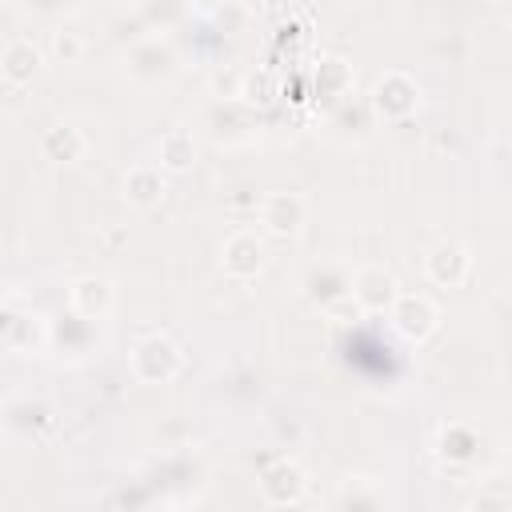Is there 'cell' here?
Instances as JSON below:
<instances>
[{"instance_id":"6da1fadb","label":"cell","mask_w":512,"mask_h":512,"mask_svg":"<svg viewBox=\"0 0 512 512\" xmlns=\"http://www.w3.org/2000/svg\"><path fill=\"white\" fill-rule=\"evenodd\" d=\"M180 364H184V356H180V348L168 340V336H144L136 348H132V376L140 380V384H168L176 372H180Z\"/></svg>"},{"instance_id":"7a4b0ae2","label":"cell","mask_w":512,"mask_h":512,"mask_svg":"<svg viewBox=\"0 0 512 512\" xmlns=\"http://www.w3.org/2000/svg\"><path fill=\"white\" fill-rule=\"evenodd\" d=\"M388 316H392V328H396L404 340H412V344L428 340V336L436 332V324H440L436 304H432L428 296H420V292H400L396 304L388 308Z\"/></svg>"},{"instance_id":"3957f363","label":"cell","mask_w":512,"mask_h":512,"mask_svg":"<svg viewBox=\"0 0 512 512\" xmlns=\"http://www.w3.org/2000/svg\"><path fill=\"white\" fill-rule=\"evenodd\" d=\"M348 288H352V300H356L364 312H388V308L396 304V296H400L396 276H392L388 268H380V264L356 268L352 280H348Z\"/></svg>"},{"instance_id":"277c9868","label":"cell","mask_w":512,"mask_h":512,"mask_svg":"<svg viewBox=\"0 0 512 512\" xmlns=\"http://www.w3.org/2000/svg\"><path fill=\"white\" fill-rule=\"evenodd\" d=\"M304 216H308V208H304V196H296V192H272V196L260 204V224H264V232L276 236V240L300 236Z\"/></svg>"},{"instance_id":"5b68a950","label":"cell","mask_w":512,"mask_h":512,"mask_svg":"<svg viewBox=\"0 0 512 512\" xmlns=\"http://www.w3.org/2000/svg\"><path fill=\"white\" fill-rule=\"evenodd\" d=\"M416 100H420V88L404 72H384L372 88V104L384 120H404L416 108Z\"/></svg>"},{"instance_id":"8992f818","label":"cell","mask_w":512,"mask_h":512,"mask_svg":"<svg viewBox=\"0 0 512 512\" xmlns=\"http://www.w3.org/2000/svg\"><path fill=\"white\" fill-rule=\"evenodd\" d=\"M264 240L256 236V232H232L228 240H224V248H220V264H224V272L228 276H236V280H252L260 268H264Z\"/></svg>"},{"instance_id":"52a82bcc","label":"cell","mask_w":512,"mask_h":512,"mask_svg":"<svg viewBox=\"0 0 512 512\" xmlns=\"http://www.w3.org/2000/svg\"><path fill=\"white\" fill-rule=\"evenodd\" d=\"M468 268H472V256H468V248H464L460 240H440V244L424 256V272H428V280L440 284V288L464 284Z\"/></svg>"},{"instance_id":"ba28073f","label":"cell","mask_w":512,"mask_h":512,"mask_svg":"<svg viewBox=\"0 0 512 512\" xmlns=\"http://www.w3.org/2000/svg\"><path fill=\"white\" fill-rule=\"evenodd\" d=\"M112 296H116V292H112V280H108V276H96V272L76 276L72 288H68L72 312L84 316V320H104V316L112 312Z\"/></svg>"},{"instance_id":"9c48e42d","label":"cell","mask_w":512,"mask_h":512,"mask_svg":"<svg viewBox=\"0 0 512 512\" xmlns=\"http://www.w3.org/2000/svg\"><path fill=\"white\" fill-rule=\"evenodd\" d=\"M304 488H308V476H304V468L292 464V460H276V464L260 476V492H264L268 504H296V500L304 496Z\"/></svg>"},{"instance_id":"30bf717a","label":"cell","mask_w":512,"mask_h":512,"mask_svg":"<svg viewBox=\"0 0 512 512\" xmlns=\"http://www.w3.org/2000/svg\"><path fill=\"white\" fill-rule=\"evenodd\" d=\"M40 64H44V48H36L28 36L8 40L4 52H0V72H4L8 84H24V80H32Z\"/></svg>"},{"instance_id":"8fae6325","label":"cell","mask_w":512,"mask_h":512,"mask_svg":"<svg viewBox=\"0 0 512 512\" xmlns=\"http://www.w3.org/2000/svg\"><path fill=\"white\" fill-rule=\"evenodd\" d=\"M164 196V168L160 164H132L124 172V200L136 208H152Z\"/></svg>"},{"instance_id":"7c38bea8","label":"cell","mask_w":512,"mask_h":512,"mask_svg":"<svg viewBox=\"0 0 512 512\" xmlns=\"http://www.w3.org/2000/svg\"><path fill=\"white\" fill-rule=\"evenodd\" d=\"M4 344L12 352H36L44 344V320L36 312L4 308Z\"/></svg>"},{"instance_id":"4fadbf2b","label":"cell","mask_w":512,"mask_h":512,"mask_svg":"<svg viewBox=\"0 0 512 512\" xmlns=\"http://www.w3.org/2000/svg\"><path fill=\"white\" fill-rule=\"evenodd\" d=\"M84 148H88V140H84V132L72 128V124H52V128L40 136V152H44V160H52V164H72V160L84 156Z\"/></svg>"},{"instance_id":"5bb4252c","label":"cell","mask_w":512,"mask_h":512,"mask_svg":"<svg viewBox=\"0 0 512 512\" xmlns=\"http://www.w3.org/2000/svg\"><path fill=\"white\" fill-rule=\"evenodd\" d=\"M156 160H160L164 172H188L192 160H196V140H192V132L168 128V132L160 136V144H156Z\"/></svg>"},{"instance_id":"9a60e30c","label":"cell","mask_w":512,"mask_h":512,"mask_svg":"<svg viewBox=\"0 0 512 512\" xmlns=\"http://www.w3.org/2000/svg\"><path fill=\"white\" fill-rule=\"evenodd\" d=\"M352 88V68L340 56H320L316 60V92L320 96H344Z\"/></svg>"},{"instance_id":"2e32d148","label":"cell","mask_w":512,"mask_h":512,"mask_svg":"<svg viewBox=\"0 0 512 512\" xmlns=\"http://www.w3.org/2000/svg\"><path fill=\"white\" fill-rule=\"evenodd\" d=\"M476 448H480V440H476V432H472L468 424H448V428L440 432V452H444L448 460H472Z\"/></svg>"},{"instance_id":"e0dca14e","label":"cell","mask_w":512,"mask_h":512,"mask_svg":"<svg viewBox=\"0 0 512 512\" xmlns=\"http://www.w3.org/2000/svg\"><path fill=\"white\" fill-rule=\"evenodd\" d=\"M80 52H84V40H80L72 28H56V32H48V48H44V56H52L56 64H72V60H80Z\"/></svg>"},{"instance_id":"ac0fdd59","label":"cell","mask_w":512,"mask_h":512,"mask_svg":"<svg viewBox=\"0 0 512 512\" xmlns=\"http://www.w3.org/2000/svg\"><path fill=\"white\" fill-rule=\"evenodd\" d=\"M364 484H368V476H348V484L340 488V504H380L384 500L380 492H368Z\"/></svg>"}]
</instances>
